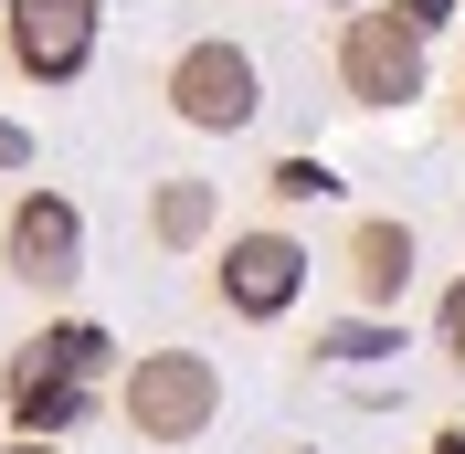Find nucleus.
I'll use <instances>...</instances> for the list:
<instances>
[{
    "label": "nucleus",
    "mask_w": 465,
    "mask_h": 454,
    "mask_svg": "<svg viewBox=\"0 0 465 454\" xmlns=\"http://www.w3.org/2000/svg\"><path fill=\"white\" fill-rule=\"evenodd\" d=\"M106 328H85V317H64V328H43V339L11 349V370H0V391H11V412H22V433H74L85 423V391H95V370H106Z\"/></svg>",
    "instance_id": "nucleus-1"
},
{
    "label": "nucleus",
    "mask_w": 465,
    "mask_h": 454,
    "mask_svg": "<svg viewBox=\"0 0 465 454\" xmlns=\"http://www.w3.org/2000/svg\"><path fill=\"white\" fill-rule=\"evenodd\" d=\"M116 412H127L138 444H191V433H212V412H223V370H212L202 349H148V360L116 380Z\"/></svg>",
    "instance_id": "nucleus-2"
},
{
    "label": "nucleus",
    "mask_w": 465,
    "mask_h": 454,
    "mask_svg": "<svg viewBox=\"0 0 465 454\" xmlns=\"http://www.w3.org/2000/svg\"><path fill=\"white\" fill-rule=\"evenodd\" d=\"M170 106H180V127H202V138H232V127H254L264 116V74H254V54L243 43H180V64H170Z\"/></svg>",
    "instance_id": "nucleus-3"
},
{
    "label": "nucleus",
    "mask_w": 465,
    "mask_h": 454,
    "mask_svg": "<svg viewBox=\"0 0 465 454\" xmlns=\"http://www.w3.org/2000/svg\"><path fill=\"white\" fill-rule=\"evenodd\" d=\"M339 85H349V106H412V95H423V32H412L402 11H349Z\"/></svg>",
    "instance_id": "nucleus-4"
},
{
    "label": "nucleus",
    "mask_w": 465,
    "mask_h": 454,
    "mask_svg": "<svg viewBox=\"0 0 465 454\" xmlns=\"http://www.w3.org/2000/svg\"><path fill=\"white\" fill-rule=\"evenodd\" d=\"M212 296H223L232 317H286L296 296H307V243H296V232H232L223 264H212Z\"/></svg>",
    "instance_id": "nucleus-5"
},
{
    "label": "nucleus",
    "mask_w": 465,
    "mask_h": 454,
    "mask_svg": "<svg viewBox=\"0 0 465 454\" xmlns=\"http://www.w3.org/2000/svg\"><path fill=\"white\" fill-rule=\"evenodd\" d=\"M0 254H11V275H22V285L64 296V285L85 275V212H74V201H54V191L11 201V232H0Z\"/></svg>",
    "instance_id": "nucleus-6"
},
{
    "label": "nucleus",
    "mask_w": 465,
    "mask_h": 454,
    "mask_svg": "<svg viewBox=\"0 0 465 454\" xmlns=\"http://www.w3.org/2000/svg\"><path fill=\"white\" fill-rule=\"evenodd\" d=\"M95 11H106V0H11V11H0V22H11V64H22L32 85L85 74V54H95Z\"/></svg>",
    "instance_id": "nucleus-7"
},
{
    "label": "nucleus",
    "mask_w": 465,
    "mask_h": 454,
    "mask_svg": "<svg viewBox=\"0 0 465 454\" xmlns=\"http://www.w3.org/2000/svg\"><path fill=\"white\" fill-rule=\"evenodd\" d=\"M339 275H349V296H360V307H391V296L412 285V222H349Z\"/></svg>",
    "instance_id": "nucleus-8"
},
{
    "label": "nucleus",
    "mask_w": 465,
    "mask_h": 454,
    "mask_svg": "<svg viewBox=\"0 0 465 454\" xmlns=\"http://www.w3.org/2000/svg\"><path fill=\"white\" fill-rule=\"evenodd\" d=\"M148 232H159L170 254H191L212 232V180H159V191H148Z\"/></svg>",
    "instance_id": "nucleus-9"
},
{
    "label": "nucleus",
    "mask_w": 465,
    "mask_h": 454,
    "mask_svg": "<svg viewBox=\"0 0 465 454\" xmlns=\"http://www.w3.org/2000/svg\"><path fill=\"white\" fill-rule=\"evenodd\" d=\"M391 349H402V328L349 317V328H328V339H318V360H328V370H371V360H391Z\"/></svg>",
    "instance_id": "nucleus-10"
},
{
    "label": "nucleus",
    "mask_w": 465,
    "mask_h": 454,
    "mask_svg": "<svg viewBox=\"0 0 465 454\" xmlns=\"http://www.w3.org/2000/svg\"><path fill=\"white\" fill-rule=\"evenodd\" d=\"M264 191H275V201H328V191H339V180H328L318 159L296 148V159H275V170H264Z\"/></svg>",
    "instance_id": "nucleus-11"
},
{
    "label": "nucleus",
    "mask_w": 465,
    "mask_h": 454,
    "mask_svg": "<svg viewBox=\"0 0 465 454\" xmlns=\"http://www.w3.org/2000/svg\"><path fill=\"white\" fill-rule=\"evenodd\" d=\"M444 360H455V370H465V275H455V285H444Z\"/></svg>",
    "instance_id": "nucleus-12"
},
{
    "label": "nucleus",
    "mask_w": 465,
    "mask_h": 454,
    "mask_svg": "<svg viewBox=\"0 0 465 454\" xmlns=\"http://www.w3.org/2000/svg\"><path fill=\"white\" fill-rule=\"evenodd\" d=\"M391 11H402V22H412V32H423V43H434V32H444V22H455V0H391Z\"/></svg>",
    "instance_id": "nucleus-13"
},
{
    "label": "nucleus",
    "mask_w": 465,
    "mask_h": 454,
    "mask_svg": "<svg viewBox=\"0 0 465 454\" xmlns=\"http://www.w3.org/2000/svg\"><path fill=\"white\" fill-rule=\"evenodd\" d=\"M32 159V127H11V116H0V170H22Z\"/></svg>",
    "instance_id": "nucleus-14"
},
{
    "label": "nucleus",
    "mask_w": 465,
    "mask_h": 454,
    "mask_svg": "<svg viewBox=\"0 0 465 454\" xmlns=\"http://www.w3.org/2000/svg\"><path fill=\"white\" fill-rule=\"evenodd\" d=\"M0 454H64V444H43V433H22V444H0Z\"/></svg>",
    "instance_id": "nucleus-15"
},
{
    "label": "nucleus",
    "mask_w": 465,
    "mask_h": 454,
    "mask_svg": "<svg viewBox=\"0 0 465 454\" xmlns=\"http://www.w3.org/2000/svg\"><path fill=\"white\" fill-rule=\"evenodd\" d=\"M434 454H465V423H455V433H434Z\"/></svg>",
    "instance_id": "nucleus-16"
}]
</instances>
